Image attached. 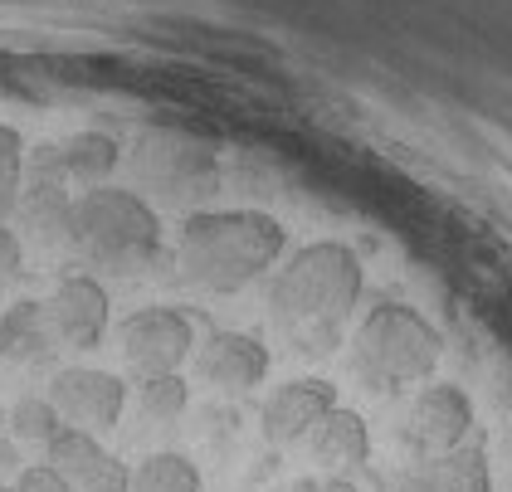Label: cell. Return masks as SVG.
Returning a JSON list of instances; mask_svg holds the SVG:
<instances>
[{
  "instance_id": "cell-4",
  "label": "cell",
  "mask_w": 512,
  "mask_h": 492,
  "mask_svg": "<svg viewBox=\"0 0 512 492\" xmlns=\"http://www.w3.org/2000/svg\"><path fill=\"white\" fill-rule=\"evenodd\" d=\"M444 337L425 322V312L410 303H376L352 337L356 376L371 390H395V385H415L430 380L439 366Z\"/></svg>"
},
{
  "instance_id": "cell-23",
  "label": "cell",
  "mask_w": 512,
  "mask_h": 492,
  "mask_svg": "<svg viewBox=\"0 0 512 492\" xmlns=\"http://www.w3.org/2000/svg\"><path fill=\"white\" fill-rule=\"evenodd\" d=\"M20 468H25V463H20V449H15V439H10V434H0V478H10V473L20 478Z\"/></svg>"
},
{
  "instance_id": "cell-26",
  "label": "cell",
  "mask_w": 512,
  "mask_h": 492,
  "mask_svg": "<svg viewBox=\"0 0 512 492\" xmlns=\"http://www.w3.org/2000/svg\"><path fill=\"white\" fill-rule=\"evenodd\" d=\"M5 415H10V410H0V424H5Z\"/></svg>"
},
{
  "instance_id": "cell-3",
  "label": "cell",
  "mask_w": 512,
  "mask_h": 492,
  "mask_svg": "<svg viewBox=\"0 0 512 492\" xmlns=\"http://www.w3.org/2000/svg\"><path fill=\"white\" fill-rule=\"evenodd\" d=\"M69 244L108 273H137L161 254V220L137 190L93 186L69 205Z\"/></svg>"
},
{
  "instance_id": "cell-11",
  "label": "cell",
  "mask_w": 512,
  "mask_h": 492,
  "mask_svg": "<svg viewBox=\"0 0 512 492\" xmlns=\"http://www.w3.org/2000/svg\"><path fill=\"white\" fill-rule=\"evenodd\" d=\"M196 371L205 385L225 395H249L269 376V346L249 332H210L196 351Z\"/></svg>"
},
{
  "instance_id": "cell-14",
  "label": "cell",
  "mask_w": 512,
  "mask_h": 492,
  "mask_svg": "<svg viewBox=\"0 0 512 492\" xmlns=\"http://www.w3.org/2000/svg\"><path fill=\"white\" fill-rule=\"evenodd\" d=\"M400 492H493V473L483 449H454V454H434L420 458Z\"/></svg>"
},
{
  "instance_id": "cell-17",
  "label": "cell",
  "mask_w": 512,
  "mask_h": 492,
  "mask_svg": "<svg viewBox=\"0 0 512 492\" xmlns=\"http://www.w3.org/2000/svg\"><path fill=\"white\" fill-rule=\"evenodd\" d=\"M127 492H200V468L186 454H147L132 468Z\"/></svg>"
},
{
  "instance_id": "cell-2",
  "label": "cell",
  "mask_w": 512,
  "mask_h": 492,
  "mask_svg": "<svg viewBox=\"0 0 512 492\" xmlns=\"http://www.w3.org/2000/svg\"><path fill=\"white\" fill-rule=\"evenodd\" d=\"M288 249V229L264 210H196L176 239V273L200 293H239Z\"/></svg>"
},
{
  "instance_id": "cell-24",
  "label": "cell",
  "mask_w": 512,
  "mask_h": 492,
  "mask_svg": "<svg viewBox=\"0 0 512 492\" xmlns=\"http://www.w3.org/2000/svg\"><path fill=\"white\" fill-rule=\"evenodd\" d=\"M317 492H361V488H356L347 473H332V478H322V483H317Z\"/></svg>"
},
{
  "instance_id": "cell-21",
  "label": "cell",
  "mask_w": 512,
  "mask_h": 492,
  "mask_svg": "<svg viewBox=\"0 0 512 492\" xmlns=\"http://www.w3.org/2000/svg\"><path fill=\"white\" fill-rule=\"evenodd\" d=\"M15 492H74L49 463H30V468H20V478H15Z\"/></svg>"
},
{
  "instance_id": "cell-19",
  "label": "cell",
  "mask_w": 512,
  "mask_h": 492,
  "mask_svg": "<svg viewBox=\"0 0 512 492\" xmlns=\"http://www.w3.org/2000/svg\"><path fill=\"white\" fill-rule=\"evenodd\" d=\"M20 190H25V137L10 122H0V225L15 215Z\"/></svg>"
},
{
  "instance_id": "cell-7",
  "label": "cell",
  "mask_w": 512,
  "mask_h": 492,
  "mask_svg": "<svg viewBox=\"0 0 512 492\" xmlns=\"http://www.w3.org/2000/svg\"><path fill=\"white\" fill-rule=\"evenodd\" d=\"M49 405L74 429L108 434L122 419L127 385L113 371H98V366H64V371H54V380H49Z\"/></svg>"
},
{
  "instance_id": "cell-22",
  "label": "cell",
  "mask_w": 512,
  "mask_h": 492,
  "mask_svg": "<svg viewBox=\"0 0 512 492\" xmlns=\"http://www.w3.org/2000/svg\"><path fill=\"white\" fill-rule=\"evenodd\" d=\"M20 268H25V244H20V234L10 225H0V288L10 278H20Z\"/></svg>"
},
{
  "instance_id": "cell-20",
  "label": "cell",
  "mask_w": 512,
  "mask_h": 492,
  "mask_svg": "<svg viewBox=\"0 0 512 492\" xmlns=\"http://www.w3.org/2000/svg\"><path fill=\"white\" fill-rule=\"evenodd\" d=\"M137 405H142V415L152 419H176L191 405V385L181 380V371L176 376H147L137 380Z\"/></svg>"
},
{
  "instance_id": "cell-6",
  "label": "cell",
  "mask_w": 512,
  "mask_h": 492,
  "mask_svg": "<svg viewBox=\"0 0 512 492\" xmlns=\"http://www.w3.org/2000/svg\"><path fill=\"white\" fill-rule=\"evenodd\" d=\"M118 351L137 380L176 376L196 351V317L181 307H142L118 327Z\"/></svg>"
},
{
  "instance_id": "cell-13",
  "label": "cell",
  "mask_w": 512,
  "mask_h": 492,
  "mask_svg": "<svg viewBox=\"0 0 512 492\" xmlns=\"http://www.w3.org/2000/svg\"><path fill=\"white\" fill-rule=\"evenodd\" d=\"M308 449H313V463H322V468L352 473V468H361L371 458V429H366V419L356 415V410L337 405V410H327L313 424Z\"/></svg>"
},
{
  "instance_id": "cell-12",
  "label": "cell",
  "mask_w": 512,
  "mask_h": 492,
  "mask_svg": "<svg viewBox=\"0 0 512 492\" xmlns=\"http://www.w3.org/2000/svg\"><path fill=\"white\" fill-rule=\"evenodd\" d=\"M327 410H337V385L322 376H298L288 385H278L264 400V439L269 444H298L313 434V424Z\"/></svg>"
},
{
  "instance_id": "cell-8",
  "label": "cell",
  "mask_w": 512,
  "mask_h": 492,
  "mask_svg": "<svg viewBox=\"0 0 512 492\" xmlns=\"http://www.w3.org/2000/svg\"><path fill=\"white\" fill-rule=\"evenodd\" d=\"M469 429H473V400L459 385L439 380V385H425L415 395V405L405 415V444L420 458L454 454V449H464Z\"/></svg>"
},
{
  "instance_id": "cell-10",
  "label": "cell",
  "mask_w": 512,
  "mask_h": 492,
  "mask_svg": "<svg viewBox=\"0 0 512 492\" xmlns=\"http://www.w3.org/2000/svg\"><path fill=\"white\" fill-rule=\"evenodd\" d=\"M44 463L69 483L74 492H127L132 488V468L118 454H108L98 444V434L64 424L49 444H44Z\"/></svg>"
},
{
  "instance_id": "cell-5",
  "label": "cell",
  "mask_w": 512,
  "mask_h": 492,
  "mask_svg": "<svg viewBox=\"0 0 512 492\" xmlns=\"http://www.w3.org/2000/svg\"><path fill=\"white\" fill-rule=\"evenodd\" d=\"M137 176L166 200H196L215 190V152L181 127H152L137 137Z\"/></svg>"
},
{
  "instance_id": "cell-15",
  "label": "cell",
  "mask_w": 512,
  "mask_h": 492,
  "mask_svg": "<svg viewBox=\"0 0 512 492\" xmlns=\"http://www.w3.org/2000/svg\"><path fill=\"white\" fill-rule=\"evenodd\" d=\"M49 351H59V346H54V332H49L44 303L25 298V303L5 307V317H0V356L15 361V366H35Z\"/></svg>"
},
{
  "instance_id": "cell-16",
  "label": "cell",
  "mask_w": 512,
  "mask_h": 492,
  "mask_svg": "<svg viewBox=\"0 0 512 492\" xmlns=\"http://www.w3.org/2000/svg\"><path fill=\"white\" fill-rule=\"evenodd\" d=\"M59 156H64V176L69 181H79V186H108V176L118 171L122 161V147L108 137V132H74V137H64L59 142Z\"/></svg>"
},
{
  "instance_id": "cell-18",
  "label": "cell",
  "mask_w": 512,
  "mask_h": 492,
  "mask_svg": "<svg viewBox=\"0 0 512 492\" xmlns=\"http://www.w3.org/2000/svg\"><path fill=\"white\" fill-rule=\"evenodd\" d=\"M5 424H10V439H25V444H49V439L64 429L59 410H54L44 395H25V400H15V405H10V415H5Z\"/></svg>"
},
{
  "instance_id": "cell-9",
  "label": "cell",
  "mask_w": 512,
  "mask_h": 492,
  "mask_svg": "<svg viewBox=\"0 0 512 492\" xmlns=\"http://www.w3.org/2000/svg\"><path fill=\"white\" fill-rule=\"evenodd\" d=\"M44 317H49L54 346L93 351L98 341L108 337L113 303H108V293H103V283H98V278H88V273H69V278H59V288L49 293Z\"/></svg>"
},
{
  "instance_id": "cell-25",
  "label": "cell",
  "mask_w": 512,
  "mask_h": 492,
  "mask_svg": "<svg viewBox=\"0 0 512 492\" xmlns=\"http://www.w3.org/2000/svg\"><path fill=\"white\" fill-rule=\"evenodd\" d=\"M0 492H15V488H10V483H0Z\"/></svg>"
},
{
  "instance_id": "cell-1",
  "label": "cell",
  "mask_w": 512,
  "mask_h": 492,
  "mask_svg": "<svg viewBox=\"0 0 512 492\" xmlns=\"http://www.w3.org/2000/svg\"><path fill=\"white\" fill-rule=\"evenodd\" d=\"M361 288H366V268L352 244L317 239L278 268L274 288H269V312H274L278 332L303 356H327L342 341V327L352 307L361 303Z\"/></svg>"
}]
</instances>
